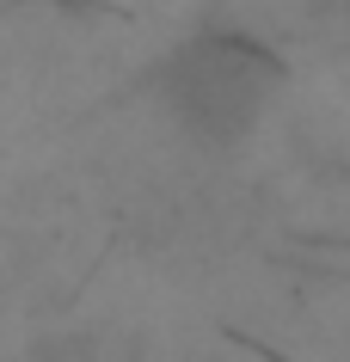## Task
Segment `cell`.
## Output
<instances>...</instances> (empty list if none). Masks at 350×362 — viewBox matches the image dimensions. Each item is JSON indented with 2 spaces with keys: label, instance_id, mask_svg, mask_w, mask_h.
I'll use <instances>...</instances> for the list:
<instances>
[{
  "label": "cell",
  "instance_id": "1",
  "mask_svg": "<svg viewBox=\"0 0 350 362\" xmlns=\"http://www.w3.org/2000/svg\"><path fill=\"white\" fill-rule=\"evenodd\" d=\"M271 86H276V62L252 43H191L173 56V74H166L173 111L209 135L246 129Z\"/></svg>",
  "mask_w": 350,
  "mask_h": 362
}]
</instances>
